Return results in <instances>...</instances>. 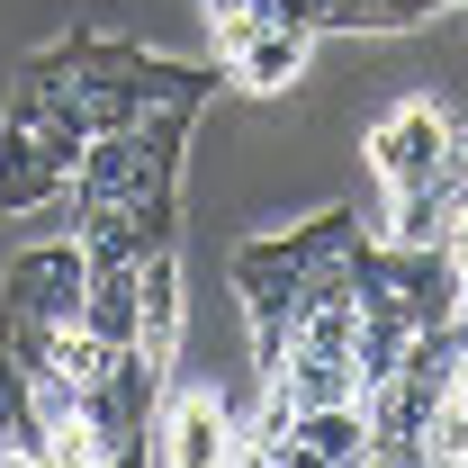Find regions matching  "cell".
I'll return each mask as SVG.
<instances>
[{"label":"cell","instance_id":"52a82bcc","mask_svg":"<svg viewBox=\"0 0 468 468\" xmlns=\"http://www.w3.org/2000/svg\"><path fill=\"white\" fill-rule=\"evenodd\" d=\"M0 460H55L46 414H37V378L0 351Z\"/></svg>","mask_w":468,"mask_h":468},{"label":"cell","instance_id":"277c9868","mask_svg":"<svg viewBox=\"0 0 468 468\" xmlns=\"http://www.w3.org/2000/svg\"><path fill=\"white\" fill-rule=\"evenodd\" d=\"M306 63H315V37L306 27H252L243 55L226 63V81L243 100H289L297 81H306Z\"/></svg>","mask_w":468,"mask_h":468},{"label":"cell","instance_id":"ba28073f","mask_svg":"<svg viewBox=\"0 0 468 468\" xmlns=\"http://www.w3.org/2000/svg\"><path fill=\"white\" fill-rule=\"evenodd\" d=\"M280 388H289V406H351L360 397V369H351L343 351H289V369H271Z\"/></svg>","mask_w":468,"mask_h":468},{"label":"cell","instance_id":"30bf717a","mask_svg":"<svg viewBox=\"0 0 468 468\" xmlns=\"http://www.w3.org/2000/svg\"><path fill=\"white\" fill-rule=\"evenodd\" d=\"M451 9H460V0H451Z\"/></svg>","mask_w":468,"mask_h":468},{"label":"cell","instance_id":"9c48e42d","mask_svg":"<svg viewBox=\"0 0 468 468\" xmlns=\"http://www.w3.org/2000/svg\"><path fill=\"white\" fill-rule=\"evenodd\" d=\"M324 9H334V0H324Z\"/></svg>","mask_w":468,"mask_h":468},{"label":"cell","instance_id":"6da1fadb","mask_svg":"<svg viewBox=\"0 0 468 468\" xmlns=\"http://www.w3.org/2000/svg\"><path fill=\"white\" fill-rule=\"evenodd\" d=\"M451 144H460V109H451L441 90H406V100H388V109L369 117L360 163H369L378 189H406V180H432V172H441Z\"/></svg>","mask_w":468,"mask_h":468},{"label":"cell","instance_id":"7a4b0ae2","mask_svg":"<svg viewBox=\"0 0 468 468\" xmlns=\"http://www.w3.org/2000/svg\"><path fill=\"white\" fill-rule=\"evenodd\" d=\"M81 289H90V252H81V234H46V243L9 252V271H0V306L46 315V324H81Z\"/></svg>","mask_w":468,"mask_h":468},{"label":"cell","instance_id":"5b68a950","mask_svg":"<svg viewBox=\"0 0 468 468\" xmlns=\"http://www.w3.org/2000/svg\"><path fill=\"white\" fill-rule=\"evenodd\" d=\"M297 468H369V406H306L297 414Z\"/></svg>","mask_w":468,"mask_h":468},{"label":"cell","instance_id":"8992f818","mask_svg":"<svg viewBox=\"0 0 468 468\" xmlns=\"http://www.w3.org/2000/svg\"><path fill=\"white\" fill-rule=\"evenodd\" d=\"M81 334L100 343H144V289H135V261H90V289H81Z\"/></svg>","mask_w":468,"mask_h":468},{"label":"cell","instance_id":"3957f363","mask_svg":"<svg viewBox=\"0 0 468 468\" xmlns=\"http://www.w3.org/2000/svg\"><path fill=\"white\" fill-rule=\"evenodd\" d=\"M163 468H234V414L217 388L163 397Z\"/></svg>","mask_w":468,"mask_h":468}]
</instances>
